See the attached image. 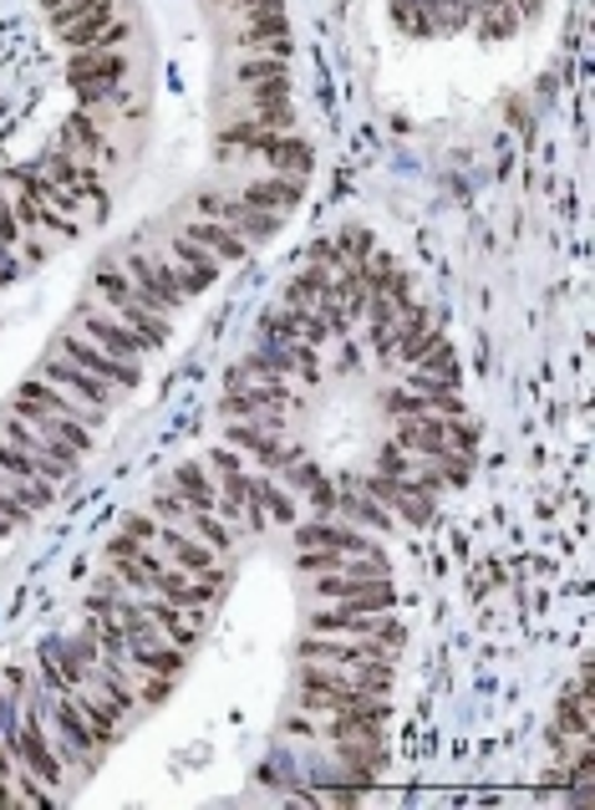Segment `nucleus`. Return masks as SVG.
<instances>
[{
  "instance_id": "f257e3e1",
  "label": "nucleus",
  "mask_w": 595,
  "mask_h": 810,
  "mask_svg": "<svg viewBox=\"0 0 595 810\" xmlns=\"http://www.w3.org/2000/svg\"><path fill=\"white\" fill-rule=\"evenodd\" d=\"M6 744L16 750V764L37 774V780L51 790V796H57V790L67 786V764H61V754H57V739H51V734H47V724H41L37 703L26 709L21 729H16V734H6Z\"/></svg>"
},
{
  "instance_id": "f03ea898",
  "label": "nucleus",
  "mask_w": 595,
  "mask_h": 810,
  "mask_svg": "<svg viewBox=\"0 0 595 810\" xmlns=\"http://www.w3.org/2000/svg\"><path fill=\"white\" fill-rule=\"evenodd\" d=\"M72 77L82 108H97V102H118L122 82H128V57L122 51H72Z\"/></svg>"
},
{
  "instance_id": "7ed1b4c3",
  "label": "nucleus",
  "mask_w": 595,
  "mask_h": 810,
  "mask_svg": "<svg viewBox=\"0 0 595 810\" xmlns=\"http://www.w3.org/2000/svg\"><path fill=\"white\" fill-rule=\"evenodd\" d=\"M57 352L67 357V363L82 367V373L102 377V383H112V387H138V383H143V367L122 363V357H112V352H102L97 342H87L82 332H67V337L57 342Z\"/></svg>"
},
{
  "instance_id": "20e7f679",
  "label": "nucleus",
  "mask_w": 595,
  "mask_h": 810,
  "mask_svg": "<svg viewBox=\"0 0 595 810\" xmlns=\"http://www.w3.org/2000/svg\"><path fill=\"white\" fill-rule=\"evenodd\" d=\"M77 332H82L87 342H97L102 352L122 357V363H138V357L148 352V342L132 327H122L118 312H108V306H77Z\"/></svg>"
},
{
  "instance_id": "39448f33",
  "label": "nucleus",
  "mask_w": 595,
  "mask_h": 810,
  "mask_svg": "<svg viewBox=\"0 0 595 810\" xmlns=\"http://www.w3.org/2000/svg\"><path fill=\"white\" fill-rule=\"evenodd\" d=\"M51 724H57V744L61 750H72L82 764H97L102 760V739H97V729L87 724V714L77 709V699L72 693H57V703H51Z\"/></svg>"
},
{
  "instance_id": "423d86ee",
  "label": "nucleus",
  "mask_w": 595,
  "mask_h": 810,
  "mask_svg": "<svg viewBox=\"0 0 595 810\" xmlns=\"http://www.w3.org/2000/svg\"><path fill=\"white\" fill-rule=\"evenodd\" d=\"M37 377H47L51 387H61V393H72L77 403H87V408H108L112 403V383H102V377H92V373H82L77 363H67L61 352H51L47 363L37 367Z\"/></svg>"
},
{
  "instance_id": "0eeeda50",
  "label": "nucleus",
  "mask_w": 595,
  "mask_h": 810,
  "mask_svg": "<svg viewBox=\"0 0 595 810\" xmlns=\"http://www.w3.org/2000/svg\"><path fill=\"white\" fill-rule=\"evenodd\" d=\"M255 158H260L270 174H286V179H300V184H306V174L316 169V154H310V144L300 134H265L260 144H255Z\"/></svg>"
},
{
  "instance_id": "6e6552de",
  "label": "nucleus",
  "mask_w": 595,
  "mask_h": 810,
  "mask_svg": "<svg viewBox=\"0 0 595 810\" xmlns=\"http://www.w3.org/2000/svg\"><path fill=\"white\" fill-rule=\"evenodd\" d=\"M300 194H306V184H300V179H286V174H260V179L239 184V205L265 209V215H286V209L300 205Z\"/></svg>"
},
{
  "instance_id": "1a4fd4ad",
  "label": "nucleus",
  "mask_w": 595,
  "mask_h": 810,
  "mask_svg": "<svg viewBox=\"0 0 595 810\" xmlns=\"http://www.w3.org/2000/svg\"><path fill=\"white\" fill-rule=\"evenodd\" d=\"M153 545L163 551L168 566L189 571V576H204L209 566H219V551H209V545H204L199 535L179 531V525H158V541H153Z\"/></svg>"
},
{
  "instance_id": "9d476101",
  "label": "nucleus",
  "mask_w": 595,
  "mask_h": 810,
  "mask_svg": "<svg viewBox=\"0 0 595 810\" xmlns=\"http://www.w3.org/2000/svg\"><path fill=\"white\" fill-rule=\"evenodd\" d=\"M179 235H184V240H194V245H204L219 266H235V260H245V250H250V240H245L235 225H225V219H199V215H194Z\"/></svg>"
},
{
  "instance_id": "9b49d317",
  "label": "nucleus",
  "mask_w": 595,
  "mask_h": 810,
  "mask_svg": "<svg viewBox=\"0 0 595 810\" xmlns=\"http://www.w3.org/2000/svg\"><path fill=\"white\" fill-rule=\"evenodd\" d=\"M61 148L67 154H77V158H102V164H118V148L108 144V134H102V122L92 118V112H72V118L61 122Z\"/></svg>"
},
{
  "instance_id": "f8f14e48",
  "label": "nucleus",
  "mask_w": 595,
  "mask_h": 810,
  "mask_svg": "<svg viewBox=\"0 0 595 810\" xmlns=\"http://www.w3.org/2000/svg\"><path fill=\"white\" fill-rule=\"evenodd\" d=\"M245 57H280L290 61V26L286 11L280 16H260V21H245V37H239Z\"/></svg>"
},
{
  "instance_id": "ddd939ff",
  "label": "nucleus",
  "mask_w": 595,
  "mask_h": 810,
  "mask_svg": "<svg viewBox=\"0 0 595 810\" xmlns=\"http://www.w3.org/2000/svg\"><path fill=\"white\" fill-rule=\"evenodd\" d=\"M397 448L423 454V460H443V454H448V444H443V418H438V413L397 418Z\"/></svg>"
},
{
  "instance_id": "4468645a",
  "label": "nucleus",
  "mask_w": 595,
  "mask_h": 810,
  "mask_svg": "<svg viewBox=\"0 0 595 810\" xmlns=\"http://www.w3.org/2000/svg\"><path fill=\"white\" fill-rule=\"evenodd\" d=\"M173 495H179L189 510H215V500H219L215 470L204 460H184L179 470H173Z\"/></svg>"
},
{
  "instance_id": "2eb2a0df",
  "label": "nucleus",
  "mask_w": 595,
  "mask_h": 810,
  "mask_svg": "<svg viewBox=\"0 0 595 810\" xmlns=\"http://www.w3.org/2000/svg\"><path fill=\"white\" fill-rule=\"evenodd\" d=\"M122 658H128L132 673H158V678H179V673H184V648H173L168 638L132 642V648H128Z\"/></svg>"
},
{
  "instance_id": "dca6fc26",
  "label": "nucleus",
  "mask_w": 595,
  "mask_h": 810,
  "mask_svg": "<svg viewBox=\"0 0 595 810\" xmlns=\"http://www.w3.org/2000/svg\"><path fill=\"white\" fill-rule=\"evenodd\" d=\"M381 724H387V703L371 699V703L331 714V739H381Z\"/></svg>"
},
{
  "instance_id": "f3484780",
  "label": "nucleus",
  "mask_w": 595,
  "mask_h": 810,
  "mask_svg": "<svg viewBox=\"0 0 595 810\" xmlns=\"http://www.w3.org/2000/svg\"><path fill=\"white\" fill-rule=\"evenodd\" d=\"M148 618L158 622V632H163L168 642H173V648H184V653H189L194 642H199V622L189 618V612H184V606H173V602H163V596H148Z\"/></svg>"
},
{
  "instance_id": "a211bd4d",
  "label": "nucleus",
  "mask_w": 595,
  "mask_h": 810,
  "mask_svg": "<svg viewBox=\"0 0 595 810\" xmlns=\"http://www.w3.org/2000/svg\"><path fill=\"white\" fill-rule=\"evenodd\" d=\"M112 21H118V0H97L82 21H72L67 31H57V37L72 51H97V41H102V31H108Z\"/></svg>"
},
{
  "instance_id": "6ab92c4d",
  "label": "nucleus",
  "mask_w": 595,
  "mask_h": 810,
  "mask_svg": "<svg viewBox=\"0 0 595 810\" xmlns=\"http://www.w3.org/2000/svg\"><path fill=\"white\" fill-rule=\"evenodd\" d=\"M331 302V270L326 266H306L300 276H290L286 286V306H300V312H316V306Z\"/></svg>"
},
{
  "instance_id": "aec40b11",
  "label": "nucleus",
  "mask_w": 595,
  "mask_h": 810,
  "mask_svg": "<svg viewBox=\"0 0 595 810\" xmlns=\"http://www.w3.org/2000/svg\"><path fill=\"white\" fill-rule=\"evenodd\" d=\"M72 699H77V709L87 714V724L97 729V739H102V744H112V734H118V724H122L118 709H112L102 693H92V689H72Z\"/></svg>"
},
{
  "instance_id": "412c9836",
  "label": "nucleus",
  "mask_w": 595,
  "mask_h": 810,
  "mask_svg": "<svg viewBox=\"0 0 595 810\" xmlns=\"http://www.w3.org/2000/svg\"><path fill=\"white\" fill-rule=\"evenodd\" d=\"M118 322H122V327H132V332H138V337H143L148 347H163V342H168V316L148 312V306L138 302V296H132V302L118 312Z\"/></svg>"
},
{
  "instance_id": "4be33fe9",
  "label": "nucleus",
  "mask_w": 595,
  "mask_h": 810,
  "mask_svg": "<svg viewBox=\"0 0 595 810\" xmlns=\"http://www.w3.org/2000/svg\"><path fill=\"white\" fill-rule=\"evenodd\" d=\"M255 500H260V510H265V521H275L280 531H290L296 525V500H290V490H280L275 480H255Z\"/></svg>"
},
{
  "instance_id": "5701e85b",
  "label": "nucleus",
  "mask_w": 595,
  "mask_h": 810,
  "mask_svg": "<svg viewBox=\"0 0 595 810\" xmlns=\"http://www.w3.org/2000/svg\"><path fill=\"white\" fill-rule=\"evenodd\" d=\"M184 525H189V531L199 535L209 551H219V556H225L229 545H235V525H225L215 510H189V521H184Z\"/></svg>"
},
{
  "instance_id": "b1692460",
  "label": "nucleus",
  "mask_w": 595,
  "mask_h": 810,
  "mask_svg": "<svg viewBox=\"0 0 595 810\" xmlns=\"http://www.w3.org/2000/svg\"><path fill=\"white\" fill-rule=\"evenodd\" d=\"M336 510H346L357 525H367V531H393V515L377 505L371 495H361V490H351V495H336Z\"/></svg>"
},
{
  "instance_id": "393cba45",
  "label": "nucleus",
  "mask_w": 595,
  "mask_h": 810,
  "mask_svg": "<svg viewBox=\"0 0 595 810\" xmlns=\"http://www.w3.org/2000/svg\"><path fill=\"white\" fill-rule=\"evenodd\" d=\"M92 286H97V302L108 306V312H122V306L132 302V276L122 266H102Z\"/></svg>"
},
{
  "instance_id": "a878e982",
  "label": "nucleus",
  "mask_w": 595,
  "mask_h": 810,
  "mask_svg": "<svg viewBox=\"0 0 595 810\" xmlns=\"http://www.w3.org/2000/svg\"><path fill=\"white\" fill-rule=\"evenodd\" d=\"M168 260L173 266H189V270H199V276H209V280H219V260L204 245H194V240H184V235H173L168 240Z\"/></svg>"
},
{
  "instance_id": "bb28decb",
  "label": "nucleus",
  "mask_w": 595,
  "mask_h": 810,
  "mask_svg": "<svg viewBox=\"0 0 595 810\" xmlns=\"http://www.w3.org/2000/svg\"><path fill=\"white\" fill-rule=\"evenodd\" d=\"M265 342H300V327H306V312L300 306H280V312H265Z\"/></svg>"
},
{
  "instance_id": "cd10ccee",
  "label": "nucleus",
  "mask_w": 595,
  "mask_h": 810,
  "mask_svg": "<svg viewBox=\"0 0 595 810\" xmlns=\"http://www.w3.org/2000/svg\"><path fill=\"white\" fill-rule=\"evenodd\" d=\"M417 373H428L433 383H443V387H458V363H453V352H448V342H438L433 352H423L417 357Z\"/></svg>"
},
{
  "instance_id": "c85d7f7f",
  "label": "nucleus",
  "mask_w": 595,
  "mask_h": 810,
  "mask_svg": "<svg viewBox=\"0 0 595 810\" xmlns=\"http://www.w3.org/2000/svg\"><path fill=\"white\" fill-rule=\"evenodd\" d=\"M270 77H290L280 57H245L235 67V82H245V87H250V82H270Z\"/></svg>"
},
{
  "instance_id": "c756f323",
  "label": "nucleus",
  "mask_w": 595,
  "mask_h": 810,
  "mask_svg": "<svg viewBox=\"0 0 595 810\" xmlns=\"http://www.w3.org/2000/svg\"><path fill=\"white\" fill-rule=\"evenodd\" d=\"M0 474H11V480H37V454H26V448L0 438Z\"/></svg>"
},
{
  "instance_id": "7c9ffc66",
  "label": "nucleus",
  "mask_w": 595,
  "mask_h": 810,
  "mask_svg": "<svg viewBox=\"0 0 595 810\" xmlns=\"http://www.w3.org/2000/svg\"><path fill=\"white\" fill-rule=\"evenodd\" d=\"M11 490H16V500H21L31 515H37V510H47L51 500H57V484H51V480H16Z\"/></svg>"
},
{
  "instance_id": "2f4dec72",
  "label": "nucleus",
  "mask_w": 595,
  "mask_h": 810,
  "mask_svg": "<svg viewBox=\"0 0 595 810\" xmlns=\"http://www.w3.org/2000/svg\"><path fill=\"white\" fill-rule=\"evenodd\" d=\"M245 102H250V108H270V102H290V77H270V82H250V87H245Z\"/></svg>"
},
{
  "instance_id": "473e14b6",
  "label": "nucleus",
  "mask_w": 595,
  "mask_h": 810,
  "mask_svg": "<svg viewBox=\"0 0 595 810\" xmlns=\"http://www.w3.org/2000/svg\"><path fill=\"white\" fill-rule=\"evenodd\" d=\"M387 413H393V418H417V413H433V398L403 387V393H387Z\"/></svg>"
},
{
  "instance_id": "72a5a7b5",
  "label": "nucleus",
  "mask_w": 595,
  "mask_h": 810,
  "mask_svg": "<svg viewBox=\"0 0 595 810\" xmlns=\"http://www.w3.org/2000/svg\"><path fill=\"white\" fill-rule=\"evenodd\" d=\"M21 219H16V209H11V194L0 189V255L6 250H16V245H21Z\"/></svg>"
},
{
  "instance_id": "f704fd0d",
  "label": "nucleus",
  "mask_w": 595,
  "mask_h": 810,
  "mask_svg": "<svg viewBox=\"0 0 595 810\" xmlns=\"http://www.w3.org/2000/svg\"><path fill=\"white\" fill-rule=\"evenodd\" d=\"M377 474H393V480H407V474H417V460L407 454V448L387 444V448H381V460H377Z\"/></svg>"
},
{
  "instance_id": "c9c22d12",
  "label": "nucleus",
  "mask_w": 595,
  "mask_h": 810,
  "mask_svg": "<svg viewBox=\"0 0 595 810\" xmlns=\"http://www.w3.org/2000/svg\"><path fill=\"white\" fill-rule=\"evenodd\" d=\"M153 521H173V525H184L189 521V505H184L173 490H153Z\"/></svg>"
},
{
  "instance_id": "e433bc0d",
  "label": "nucleus",
  "mask_w": 595,
  "mask_h": 810,
  "mask_svg": "<svg viewBox=\"0 0 595 810\" xmlns=\"http://www.w3.org/2000/svg\"><path fill=\"white\" fill-rule=\"evenodd\" d=\"M341 566H346V551H326V545L300 551V571H341Z\"/></svg>"
},
{
  "instance_id": "4c0bfd02",
  "label": "nucleus",
  "mask_w": 595,
  "mask_h": 810,
  "mask_svg": "<svg viewBox=\"0 0 595 810\" xmlns=\"http://www.w3.org/2000/svg\"><path fill=\"white\" fill-rule=\"evenodd\" d=\"M112 566H118L112 576H118L122 586H128V592H148V586H153V571H143V561H132V556H128V561H112Z\"/></svg>"
},
{
  "instance_id": "58836bf2",
  "label": "nucleus",
  "mask_w": 595,
  "mask_h": 810,
  "mask_svg": "<svg viewBox=\"0 0 595 810\" xmlns=\"http://www.w3.org/2000/svg\"><path fill=\"white\" fill-rule=\"evenodd\" d=\"M6 444L26 448V454H37V448H41V434H37L31 424H26V418H16V413H11V418H6Z\"/></svg>"
},
{
  "instance_id": "ea45409f",
  "label": "nucleus",
  "mask_w": 595,
  "mask_h": 810,
  "mask_svg": "<svg viewBox=\"0 0 595 810\" xmlns=\"http://www.w3.org/2000/svg\"><path fill=\"white\" fill-rule=\"evenodd\" d=\"M306 500H310V510H316V515H336V490H331V480H326V474H316V484L306 490Z\"/></svg>"
},
{
  "instance_id": "a19ab883",
  "label": "nucleus",
  "mask_w": 595,
  "mask_h": 810,
  "mask_svg": "<svg viewBox=\"0 0 595 810\" xmlns=\"http://www.w3.org/2000/svg\"><path fill=\"white\" fill-rule=\"evenodd\" d=\"M239 21H260V16H280L286 11V0H235Z\"/></svg>"
},
{
  "instance_id": "79ce46f5",
  "label": "nucleus",
  "mask_w": 595,
  "mask_h": 810,
  "mask_svg": "<svg viewBox=\"0 0 595 810\" xmlns=\"http://www.w3.org/2000/svg\"><path fill=\"white\" fill-rule=\"evenodd\" d=\"M158 525H163V521H153V515H128V521H122V535H132V541L153 545V541H158Z\"/></svg>"
},
{
  "instance_id": "37998d69",
  "label": "nucleus",
  "mask_w": 595,
  "mask_h": 810,
  "mask_svg": "<svg viewBox=\"0 0 595 810\" xmlns=\"http://www.w3.org/2000/svg\"><path fill=\"white\" fill-rule=\"evenodd\" d=\"M204 464H209L215 474H239V470H245V464H239V454H235V444L209 448V460H204Z\"/></svg>"
},
{
  "instance_id": "c03bdc74",
  "label": "nucleus",
  "mask_w": 595,
  "mask_h": 810,
  "mask_svg": "<svg viewBox=\"0 0 595 810\" xmlns=\"http://www.w3.org/2000/svg\"><path fill=\"white\" fill-rule=\"evenodd\" d=\"M0 515H6L11 525H31V510L16 500V490H0Z\"/></svg>"
},
{
  "instance_id": "a18cd8bd",
  "label": "nucleus",
  "mask_w": 595,
  "mask_h": 810,
  "mask_svg": "<svg viewBox=\"0 0 595 810\" xmlns=\"http://www.w3.org/2000/svg\"><path fill=\"white\" fill-rule=\"evenodd\" d=\"M138 693H143V703H163L168 693H173V678H158V673H148V678H143V689H138Z\"/></svg>"
},
{
  "instance_id": "49530a36",
  "label": "nucleus",
  "mask_w": 595,
  "mask_h": 810,
  "mask_svg": "<svg viewBox=\"0 0 595 810\" xmlns=\"http://www.w3.org/2000/svg\"><path fill=\"white\" fill-rule=\"evenodd\" d=\"M6 689H26V668H11V673H6Z\"/></svg>"
},
{
  "instance_id": "de8ad7c7",
  "label": "nucleus",
  "mask_w": 595,
  "mask_h": 810,
  "mask_svg": "<svg viewBox=\"0 0 595 810\" xmlns=\"http://www.w3.org/2000/svg\"><path fill=\"white\" fill-rule=\"evenodd\" d=\"M11 484H16V480H11V474H0V490H11Z\"/></svg>"
}]
</instances>
